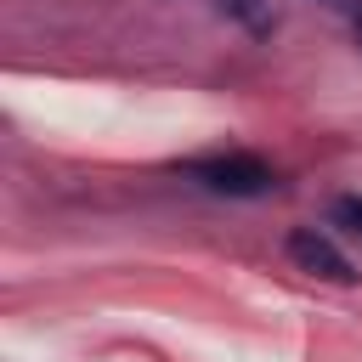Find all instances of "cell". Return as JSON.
Wrapping results in <instances>:
<instances>
[{
    "instance_id": "5",
    "label": "cell",
    "mask_w": 362,
    "mask_h": 362,
    "mask_svg": "<svg viewBox=\"0 0 362 362\" xmlns=\"http://www.w3.org/2000/svg\"><path fill=\"white\" fill-rule=\"evenodd\" d=\"M351 6V28H356V45H362V0H345Z\"/></svg>"
},
{
    "instance_id": "6",
    "label": "cell",
    "mask_w": 362,
    "mask_h": 362,
    "mask_svg": "<svg viewBox=\"0 0 362 362\" xmlns=\"http://www.w3.org/2000/svg\"><path fill=\"white\" fill-rule=\"evenodd\" d=\"M328 6H345V0H328Z\"/></svg>"
},
{
    "instance_id": "4",
    "label": "cell",
    "mask_w": 362,
    "mask_h": 362,
    "mask_svg": "<svg viewBox=\"0 0 362 362\" xmlns=\"http://www.w3.org/2000/svg\"><path fill=\"white\" fill-rule=\"evenodd\" d=\"M334 226H345V232L362 238V198H339L334 204Z\"/></svg>"
},
{
    "instance_id": "2",
    "label": "cell",
    "mask_w": 362,
    "mask_h": 362,
    "mask_svg": "<svg viewBox=\"0 0 362 362\" xmlns=\"http://www.w3.org/2000/svg\"><path fill=\"white\" fill-rule=\"evenodd\" d=\"M283 249H288V260H294L300 272H311V277H322V283H356L351 255H345L334 238H322L317 226H294Z\"/></svg>"
},
{
    "instance_id": "3",
    "label": "cell",
    "mask_w": 362,
    "mask_h": 362,
    "mask_svg": "<svg viewBox=\"0 0 362 362\" xmlns=\"http://www.w3.org/2000/svg\"><path fill=\"white\" fill-rule=\"evenodd\" d=\"M221 17L243 23L255 40H266V34L277 28V11H272V0H221Z\"/></svg>"
},
{
    "instance_id": "1",
    "label": "cell",
    "mask_w": 362,
    "mask_h": 362,
    "mask_svg": "<svg viewBox=\"0 0 362 362\" xmlns=\"http://www.w3.org/2000/svg\"><path fill=\"white\" fill-rule=\"evenodd\" d=\"M204 192H221V198H266L277 187L272 164L255 158V153H215V158H187L181 164Z\"/></svg>"
}]
</instances>
